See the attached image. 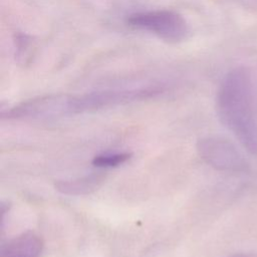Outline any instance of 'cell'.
I'll list each match as a JSON object with an SVG mask.
<instances>
[{
  "mask_svg": "<svg viewBox=\"0 0 257 257\" xmlns=\"http://www.w3.org/2000/svg\"><path fill=\"white\" fill-rule=\"evenodd\" d=\"M130 153H110L95 156L92 160V165L97 168H114L130 160Z\"/></svg>",
  "mask_w": 257,
  "mask_h": 257,
  "instance_id": "8",
  "label": "cell"
},
{
  "mask_svg": "<svg viewBox=\"0 0 257 257\" xmlns=\"http://www.w3.org/2000/svg\"><path fill=\"white\" fill-rule=\"evenodd\" d=\"M220 121L251 155H257V122L253 110L250 72L240 66L222 79L216 98Z\"/></svg>",
  "mask_w": 257,
  "mask_h": 257,
  "instance_id": "1",
  "label": "cell"
},
{
  "mask_svg": "<svg viewBox=\"0 0 257 257\" xmlns=\"http://www.w3.org/2000/svg\"><path fill=\"white\" fill-rule=\"evenodd\" d=\"M167 85L163 82H148L138 85H121L98 88L82 94H69L73 114L98 110L118 104L150 99L163 94Z\"/></svg>",
  "mask_w": 257,
  "mask_h": 257,
  "instance_id": "2",
  "label": "cell"
},
{
  "mask_svg": "<svg viewBox=\"0 0 257 257\" xmlns=\"http://www.w3.org/2000/svg\"><path fill=\"white\" fill-rule=\"evenodd\" d=\"M7 118L47 120L71 115L69 94L57 93L24 100L2 112Z\"/></svg>",
  "mask_w": 257,
  "mask_h": 257,
  "instance_id": "4",
  "label": "cell"
},
{
  "mask_svg": "<svg viewBox=\"0 0 257 257\" xmlns=\"http://www.w3.org/2000/svg\"><path fill=\"white\" fill-rule=\"evenodd\" d=\"M200 158L212 168L223 172H243L248 164L236 146L225 138L211 136L198 141Z\"/></svg>",
  "mask_w": 257,
  "mask_h": 257,
  "instance_id": "5",
  "label": "cell"
},
{
  "mask_svg": "<svg viewBox=\"0 0 257 257\" xmlns=\"http://www.w3.org/2000/svg\"><path fill=\"white\" fill-rule=\"evenodd\" d=\"M229 257H257V255L253 252H238L232 254Z\"/></svg>",
  "mask_w": 257,
  "mask_h": 257,
  "instance_id": "10",
  "label": "cell"
},
{
  "mask_svg": "<svg viewBox=\"0 0 257 257\" xmlns=\"http://www.w3.org/2000/svg\"><path fill=\"white\" fill-rule=\"evenodd\" d=\"M14 44H15V56L22 61H26L27 58L30 56L31 48L33 46L32 39L27 34L18 33L15 35L14 38Z\"/></svg>",
  "mask_w": 257,
  "mask_h": 257,
  "instance_id": "9",
  "label": "cell"
},
{
  "mask_svg": "<svg viewBox=\"0 0 257 257\" xmlns=\"http://www.w3.org/2000/svg\"><path fill=\"white\" fill-rule=\"evenodd\" d=\"M125 24L167 43H180L190 34V27L182 14L171 9L143 10L125 17Z\"/></svg>",
  "mask_w": 257,
  "mask_h": 257,
  "instance_id": "3",
  "label": "cell"
},
{
  "mask_svg": "<svg viewBox=\"0 0 257 257\" xmlns=\"http://www.w3.org/2000/svg\"><path fill=\"white\" fill-rule=\"evenodd\" d=\"M103 182L101 175L92 174L78 179L59 181L55 184V189L65 195L79 196L95 191Z\"/></svg>",
  "mask_w": 257,
  "mask_h": 257,
  "instance_id": "7",
  "label": "cell"
},
{
  "mask_svg": "<svg viewBox=\"0 0 257 257\" xmlns=\"http://www.w3.org/2000/svg\"><path fill=\"white\" fill-rule=\"evenodd\" d=\"M43 249L42 239L26 232L5 243L0 250V257H39Z\"/></svg>",
  "mask_w": 257,
  "mask_h": 257,
  "instance_id": "6",
  "label": "cell"
}]
</instances>
